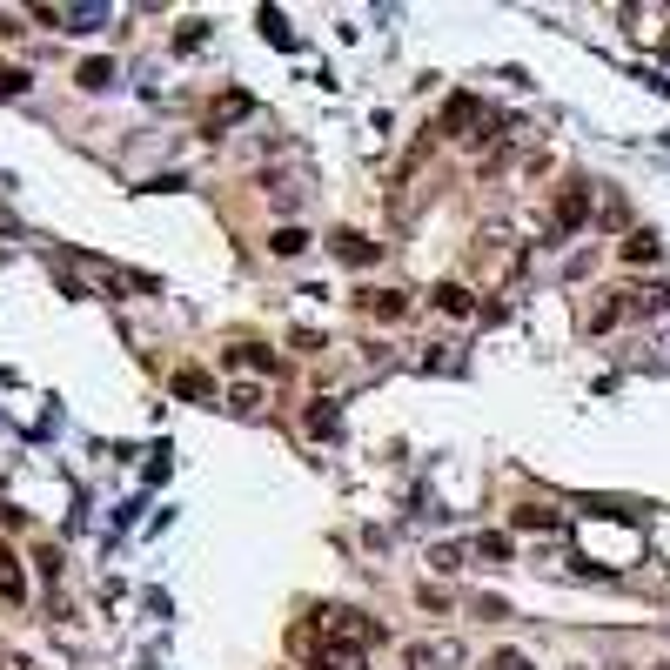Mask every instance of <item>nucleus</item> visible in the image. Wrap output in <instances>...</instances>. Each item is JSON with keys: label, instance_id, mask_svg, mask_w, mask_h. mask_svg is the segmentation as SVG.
<instances>
[{"label": "nucleus", "instance_id": "nucleus-1", "mask_svg": "<svg viewBox=\"0 0 670 670\" xmlns=\"http://www.w3.org/2000/svg\"><path fill=\"white\" fill-rule=\"evenodd\" d=\"M322 637H329V644H349V650H369V644H382L389 630H382L369 610H349V603H335V610H322Z\"/></svg>", "mask_w": 670, "mask_h": 670}, {"label": "nucleus", "instance_id": "nucleus-2", "mask_svg": "<svg viewBox=\"0 0 670 670\" xmlns=\"http://www.w3.org/2000/svg\"><path fill=\"white\" fill-rule=\"evenodd\" d=\"M402 664L409 670H456L463 664V644H456V637H423V644L402 650Z\"/></svg>", "mask_w": 670, "mask_h": 670}, {"label": "nucleus", "instance_id": "nucleus-3", "mask_svg": "<svg viewBox=\"0 0 670 670\" xmlns=\"http://www.w3.org/2000/svg\"><path fill=\"white\" fill-rule=\"evenodd\" d=\"M583 222H590V195H583V188H557L550 228H557V235H570V228H583Z\"/></svg>", "mask_w": 670, "mask_h": 670}, {"label": "nucleus", "instance_id": "nucleus-4", "mask_svg": "<svg viewBox=\"0 0 670 670\" xmlns=\"http://www.w3.org/2000/svg\"><path fill=\"white\" fill-rule=\"evenodd\" d=\"M315 670H369V650H349V644H322V650H315Z\"/></svg>", "mask_w": 670, "mask_h": 670}, {"label": "nucleus", "instance_id": "nucleus-5", "mask_svg": "<svg viewBox=\"0 0 670 670\" xmlns=\"http://www.w3.org/2000/svg\"><path fill=\"white\" fill-rule=\"evenodd\" d=\"M335 255H342V262H349V268H369V262H376V255H382V248L376 242H369V235H335Z\"/></svg>", "mask_w": 670, "mask_h": 670}, {"label": "nucleus", "instance_id": "nucleus-6", "mask_svg": "<svg viewBox=\"0 0 670 670\" xmlns=\"http://www.w3.org/2000/svg\"><path fill=\"white\" fill-rule=\"evenodd\" d=\"M228 362H242V369H255V376H275V369H282L262 342H235V349H228Z\"/></svg>", "mask_w": 670, "mask_h": 670}, {"label": "nucleus", "instance_id": "nucleus-7", "mask_svg": "<svg viewBox=\"0 0 670 670\" xmlns=\"http://www.w3.org/2000/svg\"><path fill=\"white\" fill-rule=\"evenodd\" d=\"M429 302H436V309H449V315H476V295L456 289V282H443V289L429 295Z\"/></svg>", "mask_w": 670, "mask_h": 670}, {"label": "nucleus", "instance_id": "nucleus-8", "mask_svg": "<svg viewBox=\"0 0 670 670\" xmlns=\"http://www.w3.org/2000/svg\"><path fill=\"white\" fill-rule=\"evenodd\" d=\"M362 302H369V315H389V322L409 315V295H402V289H376V295H362Z\"/></svg>", "mask_w": 670, "mask_h": 670}, {"label": "nucleus", "instance_id": "nucleus-9", "mask_svg": "<svg viewBox=\"0 0 670 670\" xmlns=\"http://www.w3.org/2000/svg\"><path fill=\"white\" fill-rule=\"evenodd\" d=\"M624 262H657V235L650 228H630L624 235Z\"/></svg>", "mask_w": 670, "mask_h": 670}, {"label": "nucleus", "instance_id": "nucleus-10", "mask_svg": "<svg viewBox=\"0 0 670 670\" xmlns=\"http://www.w3.org/2000/svg\"><path fill=\"white\" fill-rule=\"evenodd\" d=\"M476 557H490V563H510V536H503V530H483V536H476Z\"/></svg>", "mask_w": 670, "mask_h": 670}, {"label": "nucleus", "instance_id": "nucleus-11", "mask_svg": "<svg viewBox=\"0 0 670 670\" xmlns=\"http://www.w3.org/2000/svg\"><path fill=\"white\" fill-rule=\"evenodd\" d=\"M275 255H302V248H309V235H302V228H275Z\"/></svg>", "mask_w": 670, "mask_h": 670}, {"label": "nucleus", "instance_id": "nucleus-12", "mask_svg": "<svg viewBox=\"0 0 670 670\" xmlns=\"http://www.w3.org/2000/svg\"><path fill=\"white\" fill-rule=\"evenodd\" d=\"M557 510H516V530H557Z\"/></svg>", "mask_w": 670, "mask_h": 670}, {"label": "nucleus", "instance_id": "nucleus-13", "mask_svg": "<svg viewBox=\"0 0 670 670\" xmlns=\"http://www.w3.org/2000/svg\"><path fill=\"white\" fill-rule=\"evenodd\" d=\"M235 114H248V94H228V101H215V114H208V128H222V121H235Z\"/></svg>", "mask_w": 670, "mask_h": 670}, {"label": "nucleus", "instance_id": "nucleus-14", "mask_svg": "<svg viewBox=\"0 0 670 670\" xmlns=\"http://www.w3.org/2000/svg\"><path fill=\"white\" fill-rule=\"evenodd\" d=\"M483 670H536L530 657H523V650H490V664Z\"/></svg>", "mask_w": 670, "mask_h": 670}, {"label": "nucleus", "instance_id": "nucleus-15", "mask_svg": "<svg viewBox=\"0 0 670 670\" xmlns=\"http://www.w3.org/2000/svg\"><path fill=\"white\" fill-rule=\"evenodd\" d=\"M262 34H268V41H275V47H289V41H295V34H289V21H282L275 7H268V14H262Z\"/></svg>", "mask_w": 670, "mask_h": 670}, {"label": "nucleus", "instance_id": "nucleus-16", "mask_svg": "<svg viewBox=\"0 0 670 670\" xmlns=\"http://www.w3.org/2000/svg\"><path fill=\"white\" fill-rule=\"evenodd\" d=\"M309 436H335V409L329 402H315L309 409Z\"/></svg>", "mask_w": 670, "mask_h": 670}, {"label": "nucleus", "instance_id": "nucleus-17", "mask_svg": "<svg viewBox=\"0 0 670 670\" xmlns=\"http://www.w3.org/2000/svg\"><path fill=\"white\" fill-rule=\"evenodd\" d=\"M108 81H114L108 61H88V67H81V88H108Z\"/></svg>", "mask_w": 670, "mask_h": 670}, {"label": "nucleus", "instance_id": "nucleus-18", "mask_svg": "<svg viewBox=\"0 0 670 670\" xmlns=\"http://www.w3.org/2000/svg\"><path fill=\"white\" fill-rule=\"evenodd\" d=\"M429 563H436V570H463V550H456V543H436Z\"/></svg>", "mask_w": 670, "mask_h": 670}, {"label": "nucleus", "instance_id": "nucleus-19", "mask_svg": "<svg viewBox=\"0 0 670 670\" xmlns=\"http://www.w3.org/2000/svg\"><path fill=\"white\" fill-rule=\"evenodd\" d=\"M175 389H181V396H208V376H201V369H181Z\"/></svg>", "mask_w": 670, "mask_h": 670}, {"label": "nucleus", "instance_id": "nucleus-20", "mask_svg": "<svg viewBox=\"0 0 670 670\" xmlns=\"http://www.w3.org/2000/svg\"><path fill=\"white\" fill-rule=\"evenodd\" d=\"M0 590H7V597H21V570H14V557H7V550H0Z\"/></svg>", "mask_w": 670, "mask_h": 670}]
</instances>
